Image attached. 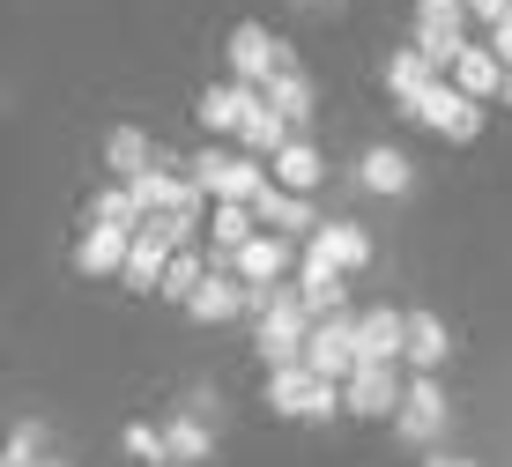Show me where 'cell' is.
Masks as SVG:
<instances>
[{"label": "cell", "mask_w": 512, "mask_h": 467, "mask_svg": "<svg viewBox=\"0 0 512 467\" xmlns=\"http://www.w3.org/2000/svg\"><path fill=\"white\" fill-rule=\"evenodd\" d=\"M342 393H349V416L386 423V416H401V401H409V379H401L394 364H357V379H349Z\"/></svg>", "instance_id": "cell-8"}, {"label": "cell", "mask_w": 512, "mask_h": 467, "mask_svg": "<svg viewBox=\"0 0 512 467\" xmlns=\"http://www.w3.org/2000/svg\"><path fill=\"white\" fill-rule=\"evenodd\" d=\"M268 178L275 171L260 164V156H245V149H201L193 156V186H201L208 201H253Z\"/></svg>", "instance_id": "cell-3"}, {"label": "cell", "mask_w": 512, "mask_h": 467, "mask_svg": "<svg viewBox=\"0 0 512 467\" xmlns=\"http://www.w3.org/2000/svg\"><path fill=\"white\" fill-rule=\"evenodd\" d=\"M297 282H305V304H312V319H334V312H349V290H342V267H327L320 253H305L297 260Z\"/></svg>", "instance_id": "cell-17"}, {"label": "cell", "mask_w": 512, "mask_h": 467, "mask_svg": "<svg viewBox=\"0 0 512 467\" xmlns=\"http://www.w3.org/2000/svg\"><path fill=\"white\" fill-rule=\"evenodd\" d=\"M468 15H483V23H505V15H512V0H468Z\"/></svg>", "instance_id": "cell-31"}, {"label": "cell", "mask_w": 512, "mask_h": 467, "mask_svg": "<svg viewBox=\"0 0 512 467\" xmlns=\"http://www.w3.org/2000/svg\"><path fill=\"white\" fill-rule=\"evenodd\" d=\"M223 60H231V82H245V89H268L282 67H297V60H290V45H282L268 23H238V30H231V45H223Z\"/></svg>", "instance_id": "cell-4"}, {"label": "cell", "mask_w": 512, "mask_h": 467, "mask_svg": "<svg viewBox=\"0 0 512 467\" xmlns=\"http://www.w3.org/2000/svg\"><path fill=\"white\" fill-rule=\"evenodd\" d=\"M416 127H431V134H446V141H475V134H483V97H468V89L461 82H431V89H423V104H416Z\"/></svg>", "instance_id": "cell-5"}, {"label": "cell", "mask_w": 512, "mask_h": 467, "mask_svg": "<svg viewBox=\"0 0 512 467\" xmlns=\"http://www.w3.org/2000/svg\"><path fill=\"white\" fill-rule=\"evenodd\" d=\"M290 141H297V127H290V119H282V112H275V104H268V97H260V112H253V119H245V134H238V149H245V156H260V164H275V156H282V149H290Z\"/></svg>", "instance_id": "cell-21"}, {"label": "cell", "mask_w": 512, "mask_h": 467, "mask_svg": "<svg viewBox=\"0 0 512 467\" xmlns=\"http://www.w3.org/2000/svg\"><path fill=\"white\" fill-rule=\"evenodd\" d=\"M201 282H208V267H201V253L186 245V253H171V267H164V290H156V297L193 304V290H201Z\"/></svg>", "instance_id": "cell-28"}, {"label": "cell", "mask_w": 512, "mask_h": 467, "mask_svg": "<svg viewBox=\"0 0 512 467\" xmlns=\"http://www.w3.org/2000/svg\"><path fill=\"white\" fill-rule=\"evenodd\" d=\"M357 186L364 193H386V201H401V193L416 186V164L401 149H364V164H357Z\"/></svg>", "instance_id": "cell-19"}, {"label": "cell", "mask_w": 512, "mask_h": 467, "mask_svg": "<svg viewBox=\"0 0 512 467\" xmlns=\"http://www.w3.org/2000/svg\"><path fill=\"white\" fill-rule=\"evenodd\" d=\"M268 171H275V186H290V193H312V186H320V178H327V164H320V149H312L305 134H297V141H290V149L275 156Z\"/></svg>", "instance_id": "cell-26"}, {"label": "cell", "mask_w": 512, "mask_h": 467, "mask_svg": "<svg viewBox=\"0 0 512 467\" xmlns=\"http://www.w3.org/2000/svg\"><path fill=\"white\" fill-rule=\"evenodd\" d=\"M268 104H275L282 119H290V127H305V119L320 112V89H312V75H305V67H282V75L268 82Z\"/></svg>", "instance_id": "cell-25"}, {"label": "cell", "mask_w": 512, "mask_h": 467, "mask_svg": "<svg viewBox=\"0 0 512 467\" xmlns=\"http://www.w3.org/2000/svg\"><path fill=\"white\" fill-rule=\"evenodd\" d=\"M45 467H67V460H45Z\"/></svg>", "instance_id": "cell-35"}, {"label": "cell", "mask_w": 512, "mask_h": 467, "mask_svg": "<svg viewBox=\"0 0 512 467\" xmlns=\"http://www.w3.org/2000/svg\"><path fill=\"white\" fill-rule=\"evenodd\" d=\"M119 445H127L134 460H149V467H171V445H164V430H149V423H127V430H119Z\"/></svg>", "instance_id": "cell-29"}, {"label": "cell", "mask_w": 512, "mask_h": 467, "mask_svg": "<svg viewBox=\"0 0 512 467\" xmlns=\"http://www.w3.org/2000/svg\"><path fill=\"white\" fill-rule=\"evenodd\" d=\"M297 260H305V253H297L282 230H260V238L231 260V275L245 282V290H275V282H290V267H297Z\"/></svg>", "instance_id": "cell-7"}, {"label": "cell", "mask_w": 512, "mask_h": 467, "mask_svg": "<svg viewBox=\"0 0 512 467\" xmlns=\"http://www.w3.org/2000/svg\"><path fill=\"white\" fill-rule=\"evenodd\" d=\"M505 104H512V75H505Z\"/></svg>", "instance_id": "cell-34"}, {"label": "cell", "mask_w": 512, "mask_h": 467, "mask_svg": "<svg viewBox=\"0 0 512 467\" xmlns=\"http://www.w3.org/2000/svg\"><path fill=\"white\" fill-rule=\"evenodd\" d=\"M401 356H409V312H386V304L357 312V364H401Z\"/></svg>", "instance_id": "cell-11"}, {"label": "cell", "mask_w": 512, "mask_h": 467, "mask_svg": "<svg viewBox=\"0 0 512 467\" xmlns=\"http://www.w3.org/2000/svg\"><path fill=\"white\" fill-rule=\"evenodd\" d=\"M305 253H320L327 267L357 275V267H372V238H364V223H320V230L305 238Z\"/></svg>", "instance_id": "cell-14"}, {"label": "cell", "mask_w": 512, "mask_h": 467, "mask_svg": "<svg viewBox=\"0 0 512 467\" xmlns=\"http://www.w3.org/2000/svg\"><path fill=\"white\" fill-rule=\"evenodd\" d=\"M260 97H268V89H245V82H216V89H201V104H193V119H201L208 134H245V119L260 112Z\"/></svg>", "instance_id": "cell-10"}, {"label": "cell", "mask_w": 512, "mask_h": 467, "mask_svg": "<svg viewBox=\"0 0 512 467\" xmlns=\"http://www.w3.org/2000/svg\"><path fill=\"white\" fill-rule=\"evenodd\" d=\"M505 75H512V67H505L490 45H468L461 60H453V82H461L468 97H505Z\"/></svg>", "instance_id": "cell-22"}, {"label": "cell", "mask_w": 512, "mask_h": 467, "mask_svg": "<svg viewBox=\"0 0 512 467\" xmlns=\"http://www.w3.org/2000/svg\"><path fill=\"white\" fill-rule=\"evenodd\" d=\"M416 52H431V60L453 75V60L468 52V8H453V15H416Z\"/></svg>", "instance_id": "cell-16"}, {"label": "cell", "mask_w": 512, "mask_h": 467, "mask_svg": "<svg viewBox=\"0 0 512 467\" xmlns=\"http://www.w3.org/2000/svg\"><path fill=\"white\" fill-rule=\"evenodd\" d=\"M423 467H475V460H461V453H431Z\"/></svg>", "instance_id": "cell-32"}, {"label": "cell", "mask_w": 512, "mask_h": 467, "mask_svg": "<svg viewBox=\"0 0 512 467\" xmlns=\"http://www.w3.org/2000/svg\"><path fill=\"white\" fill-rule=\"evenodd\" d=\"M164 267H171V253L134 230V253H127V275H119V282H127V290H164Z\"/></svg>", "instance_id": "cell-27"}, {"label": "cell", "mask_w": 512, "mask_h": 467, "mask_svg": "<svg viewBox=\"0 0 512 467\" xmlns=\"http://www.w3.org/2000/svg\"><path fill=\"white\" fill-rule=\"evenodd\" d=\"M104 164L119 171V186H134L141 171H156V149H149L141 127H112V134H104Z\"/></svg>", "instance_id": "cell-23"}, {"label": "cell", "mask_w": 512, "mask_h": 467, "mask_svg": "<svg viewBox=\"0 0 512 467\" xmlns=\"http://www.w3.org/2000/svg\"><path fill=\"white\" fill-rule=\"evenodd\" d=\"M297 8H342V0H297Z\"/></svg>", "instance_id": "cell-33"}, {"label": "cell", "mask_w": 512, "mask_h": 467, "mask_svg": "<svg viewBox=\"0 0 512 467\" xmlns=\"http://www.w3.org/2000/svg\"><path fill=\"white\" fill-rule=\"evenodd\" d=\"M431 82H446V67H438L431 52H416V45H409V52H394V60H386V89H394L401 112H416Z\"/></svg>", "instance_id": "cell-15"}, {"label": "cell", "mask_w": 512, "mask_h": 467, "mask_svg": "<svg viewBox=\"0 0 512 467\" xmlns=\"http://www.w3.org/2000/svg\"><path fill=\"white\" fill-rule=\"evenodd\" d=\"M201 327H231V319H253V290L231 275V267H208V282L193 290V304H186Z\"/></svg>", "instance_id": "cell-9"}, {"label": "cell", "mask_w": 512, "mask_h": 467, "mask_svg": "<svg viewBox=\"0 0 512 467\" xmlns=\"http://www.w3.org/2000/svg\"><path fill=\"white\" fill-rule=\"evenodd\" d=\"M446 356H453L446 319H438V312H409V364L416 371H446Z\"/></svg>", "instance_id": "cell-24"}, {"label": "cell", "mask_w": 512, "mask_h": 467, "mask_svg": "<svg viewBox=\"0 0 512 467\" xmlns=\"http://www.w3.org/2000/svg\"><path fill=\"white\" fill-rule=\"evenodd\" d=\"M253 215H260V230H320L327 223V215L312 208V193H290V186H275V178L253 193Z\"/></svg>", "instance_id": "cell-12"}, {"label": "cell", "mask_w": 512, "mask_h": 467, "mask_svg": "<svg viewBox=\"0 0 512 467\" xmlns=\"http://www.w3.org/2000/svg\"><path fill=\"white\" fill-rule=\"evenodd\" d=\"M127 253H134V230L90 223L82 245H75V275H127Z\"/></svg>", "instance_id": "cell-13"}, {"label": "cell", "mask_w": 512, "mask_h": 467, "mask_svg": "<svg viewBox=\"0 0 512 467\" xmlns=\"http://www.w3.org/2000/svg\"><path fill=\"white\" fill-rule=\"evenodd\" d=\"M164 445H171V467H208V453H216V430H208V416L179 408V416L164 423Z\"/></svg>", "instance_id": "cell-20"}, {"label": "cell", "mask_w": 512, "mask_h": 467, "mask_svg": "<svg viewBox=\"0 0 512 467\" xmlns=\"http://www.w3.org/2000/svg\"><path fill=\"white\" fill-rule=\"evenodd\" d=\"M394 430H401V445H416V453H431V445L453 430V401H446V379H438V371H416L409 379V401H401Z\"/></svg>", "instance_id": "cell-2"}, {"label": "cell", "mask_w": 512, "mask_h": 467, "mask_svg": "<svg viewBox=\"0 0 512 467\" xmlns=\"http://www.w3.org/2000/svg\"><path fill=\"white\" fill-rule=\"evenodd\" d=\"M490 52H498V60L512 67V15H505V23H490Z\"/></svg>", "instance_id": "cell-30"}, {"label": "cell", "mask_w": 512, "mask_h": 467, "mask_svg": "<svg viewBox=\"0 0 512 467\" xmlns=\"http://www.w3.org/2000/svg\"><path fill=\"white\" fill-rule=\"evenodd\" d=\"M305 364L320 371V379H334V386H349V379H357V312H334V319H320V327H312Z\"/></svg>", "instance_id": "cell-6"}, {"label": "cell", "mask_w": 512, "mask_h": 467, "mask_svg": "<svg viewBox=\"0 0 512 467\" xmlns=\"http://www.w3.org/2000/svg\"><path fill=\"white\" fill-rule=\"evenodd\" d=\"M268 408L290 423H327V416H349V393L320 379L312 364H290V371H268Z\"/></svg>", "instance_id": "cell-1"}, {"label": "cell", "mask_w": 512, "mask_h": 467, "mask_svg": "<svg viewBox=\"0 0 512 467\" xmlns=\"http://www.w3.org/2000/svg\"><path fill=\"white\" fill-rule=\"evenodd\" d=\"M208 238H216V253H223V260H238L245 245L260 238V215H253V201H216V208H208Z\"/></svg>", "instance_id": "cell-18"}]
</instances>
